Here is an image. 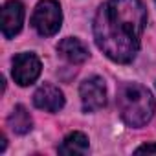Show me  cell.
I'll return each instance as SVG.
<instances>
[{
    "instance_id": "obj_5",
    "label": "cell",
    "mask_w": 156,
    "mask_h": 156,
    "mask_svg": "<svg viewBox=\"0 0 156 156\" xmlns=\"http://www.w3.org/2000/svg\"><path fill=\"white\" fill-rule=\"evenodd\" d=\"M41 61L35 53H19L13 59V79L20 87H28L41 75Z\"/></svg>"
},
{
    "instance_id": "obj_2",
    "label": "cell",
    "mask_w": 156,
    "mask_h": 156,
    "mask_svg": "<svg viewBox=\"0 0 156 156\" xmlns=\"http://www.w3.org/2000/svg\"><path fill=\"white\" fill-rule=\"evenodd\" d=\"M118 108L129 127H143L154 114V98L145 87L127 83L118 92Z\"/></svg>"
},
{
    "instance_id": "obj_9",
    "label": "cell",
    "mask_w": 156,
    "mask_h": 156,
    "mask_svg": "<svg viewBox=\"0 0 156 156\" xmlns=\"http://www.w3.org/2000/svg\"><path fill=\"white\" fill-rule=\"evenodd\" d=\"M87 152H88V138L83 132H70L59 147V154L64 156H81Z\"/></svg>"
},
{
    "instance_id": "obj_1",
    "label": "cell",
    "mask_w": 156,
    "mask_h": 156,
    "mask_svg": "<svg viewBox=\"0 0 156 156\" xmlns=\"http://www.w3.org/2000/svg\"><path fill=\"white\" fill-rule=\"evenodd\" d=\"M147 11L140 0H108L94 19V39L98 48L114 62H130L138 50Z\"/></svg>"
},
{
    "instance_id": "obj_13",
    "label": "cell",
    "mask_w": 156,
    "mask_h": 156,
    "mask_svg": "<svg viewBox=\"0 0 156 156\" xmlns=\"http://www.w3.org/2000/svg\"><path fill=\"white\" fill-rule=\"evenodd\" d=\"M154 2H156V0H154Z\"/></svg>"
},
{
    "instance_id": "obj_7",
    "label": "cell",
    "mask_w": 156,
    "mask_h": 156,
    "mask_svg": "<svg viewBox=\"0 0 156 156\" xmlns=\"http://www.w3.org/2000/svg\"><path fill=\"white\" fill-rule=\"evenodd\" d=\"M33 105L46 112H59L64 107V94L53 85H42L33 94Z\"/></svg>"
},
{
    "instance_id": "obj_8",
    "label": "cell",
    "mask_w": 156,
    "mask_h": 156,
    "mask_svg": "<svg viewBox=\"0 0 156 156\" xmlns=\"http://www.w3.org/2000/svg\"><path fill=\"white\" fill-rule=\"evenodd\" d=\"M57 51L72 64H81L88 59V48L75 37H66L57 44Z\"/></svg>"
},
{
    "instance_id": "obj_10",
    "label": "cell",
    "mask_w": 156,
    "mask_h": 156,
    "mask_svg": "<svg viewBox=\"0 0 156 156\" xmlns=\"http://www.w3.org/2000/svg\"><path fill=\"white\" fill-rule=\"evenodd\" d=\"M8 125L15 134H28L33 127V119L22 105H17L8 118Z\"/></svg>"
},
{
    "instance_id": "obj_4",
    "label": "cell",
    "mask_w": 156,
    "mask_h": 156,
    "mask_svg": "<svg viewBox=\"0 0 156 156\" xmlns=\"http://www.w3.org/2000/svg\"><path fill=\"white\" fill-rule=\"evenodd\" d=\"M79 94H81V103H83L85 112H94V110H99V108H103L107 105L105 81L98 75L88 77V79H85L81 83Z\"/></svg>"
},
{
    "instance_id": "obj_11",
    "label": "cell",
    "mask_w": 156,
    "mask_h": 156,
    "mask_svg": "<svg viewBox=\"0 0 156 156\" xmlns=\"http://www.w3.org/2000/svg\"><path fill=\"white\" fill-rule=\"evenodd\" d=\"M136 154H156V143H145L136 149Z\"/></svg>"
},
{
    "instance_id": "obj_12",
    "label": "cell",
    "mask_w": 156,
    "mask_h": 156,
    "mask_svg": "<svg viewBox=\"0 0 156 156\" xmlns=\"http://www.w3.org/2000/svg\"><path fill=\"white\" fill-rule=\"evenodd\" d=\"M6 151V136H0V152Z\"/></svg>"
},
{
    "instance_id": "obj_6",
    "label": "cell",
    "mask_w": 156,
    "mask_h": 156,
    "mask_svg": "<svg viewBox=\"0 0 156 156\" xmlns=\"http://www.w3.org/2000/svg\"><path fill=\"white\" fill-rule=\"evenodd\" d=\"M24 24V4L19 0H9L2 8V35L13 39Z\"/></svg>"
},
{
    "instance_id": "obj_3",
    "label": "cell",
    "mask_w": 156,
    "mask_h": 156,
    "mask_svg": "<svg viewBox=\"0 0 156 156\" xmlns=\"http://www.w3.org/2000/svg\"><path fill=\"white\" fill-rule=\"evenodd\" d=\"M61 24L62 11L59 2L57 0H41L31 17V26L37 30V33L42 37H51L61 30Z\"/></svg>"
}]
</instances>
